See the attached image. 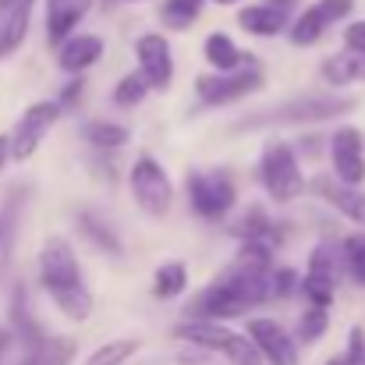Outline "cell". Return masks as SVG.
I'll use <instances>...</instances> for the list:
<instances>
[{
    "label": "cell",
    "instance_id": "4dcf8cb0",
    "mask_svg": "<svg viewBox=\"0 0 365 365\" xmlns=\"http://www.w3.org/2000/svg\"><path fill=\"white\" fill-rule=\"evenodd\" d=\"M298 287H302V294H305L312 305H323V309H330V305H334V280H330V277L305 273V280H302Z\"/></svg>",
    "mask_w": 365,
    "mask_h": 365
},
{
    "label": "cell",
    "instance_id": "60d3db41",
    "mask_svg": "<svg viewBox=\"0 0 365 365\" xmlns=\"http://www.w3.org/2000/svg\"><path fill=\"white\" fill-rule=\"evenodd\" d=\"M269 4H277V7H284V11H291V7H294L298 0H269Z\"/></svg>",
    "mask_w": 365,
    "mask_h": 365
},
{
    "label": "cell",
    "instance_id": "ba28073f",
    "mask_svg": "<svg viewBox=\"0 0 365 365\" xmlns=\"http://www.w3.org/2000/svg\"><path fill=\"white\" fill-rule=\"evenodd\" d=\"M188 202L202 220H220L235 206V181L220 170L188 174Z\"/></svg>",
    "mask_w": 365,
    "mask_h": 365
},
{
    "label": "cell",
    "instance_id": "b9f144b4",
    "mask_svg": "<svg viewBox=\"0 0 365 365\" xmlns=\"http://www.w3.org/2000/svg\"><path fill=\"white\" fill-rule=\"evenodd\" d=\"M327 365H344V359H334V362H327Z\"/></svg>",
    "mask_w": 365,
    "mask_h": 365
},
{
    "label": "cell",
    "instance_id": "e0dca14e",
    "mask_svg": "<svg viewBox=\"0 0 365 365\" xmlns=\"http://www.w3.org/2000/svg\"><path fill=\"white\" fill-rule=\"evenodd\" d=\"M32 4L36 0H18L7 11H0V61H7L11 53H18V46L29 36V21H32Z\"/></svg>",
    "mask_w": 365,
    "mask_h": 365
},
{
    "label": "cell",
    "instance_id": "30bf717a",
    "mask_svg": "<svg viewBox=\"0 0 365 365\" xmlns=\"http://www.w3.org/2000/svg\"><path fill=\"white\" fill-rule=\"evenodd\" d=\"M330 160H334V174L344 185H362L365 181V138L359 128L341 124L330 135Z\"/></svg>",
    "mask_w": 365,
    "mask_h": 365
},
{
    "label": "cell",
    "instance_id": "7a4b0ae2",
    "mask_svg": "<svg viewBox=\"0 0 365 365\" xmlns=\"http://www.w3.org/2000/svg\"><path fill=\"white\" fill-rule=\"evenodd\" d=\"M269 302V269H245V266H231L227 277H220L213 287H206L199 294V316L206 319H235L245 316L255 305Z\"/></svg>",
    "mask_w": 365,
    "mask_h": 365
},
{
    "label": "cell",
    "instance_id": "cb8c5ba5",
    "mask_svg": "<svg viewBox=\"0 0 365 365\" xmlns=\"http://www.w3.org/2000/svg\"><path fill=\"white\" fill-rule=\"evenodd\" d=\"M188 287V266L185 262H163L153 277V294L156 298H178L181 291Z\"/></svg>",
    "mask_w": 365,
    "mask_h": 365
},
{
    "label": "cell",
    "instance_id": "5bb4252c",
    "mask_svg": "<svg viewBox=\"0 0 365 365\" xmlns=\"http://www.w3.org/2000/svg\"><path fill=\"white\" fill-rule=\"evenodd\" d=\"M21 206H25V192L14 188L4 206H0V287L11 277L14 266V245H18V227H21Z\"/></svg>",
    "mask_w": 365,
    "mask_h": 365
},
{
    "label": "cell",
    "instance_id": "4fadbf2b",
    "mask_svg": "<svg viewBox=\"0 0 365 365\" xmlns=\"http://www.w3.org/2000/svg\"><path fill=\"white\" fill-rule=\"evenodd\" d=\"M312 192H316L319 199H327L341 217H348V220H355V224H365V192H362V185H344V181H334V178L319 174V178L312 181Z\"/></svg>",
    "mask_w": 365,
    "mask_h": 365
},
{
    "label": "cell",
    "instance_id": "7bdbcfd3",
    "mask_svg": "<svg viewBox=\"0 0 365 365\" xmlns=\"http://www.w3.org/2000/svg\"><path fill=\"white\" fill-rule=\"evenodd\" d=\"M217 4H238V0H217Z\"/></svg>",
    "mask_w": 365,
    "mask_h": 365
},
{
    "label": "cell",
    "instance_id": "44dd1931",
    "mask_svg": "<svg viewBox=\"0 0 365 365\" xmlns=\"http://www.w3.org/2000/svg\"><path fill=\"white\" fill-rule=\"evenodd\" d=\"M202 53H206V61H210L213 71H235V68H242V64H255V57L242 53L227 32H210Z\"/></svg>",
    "mask_w": 365,
    "mask_h": 365
},
{
    "label": "cell",
    "instance_id": "277c9868",
    "mask_svg": "<svg viewBox=\"0 0 365 365\" xmlns=\"http://www.w3.org/2000/svg\"><path fill=\"white\" fill-rule=\"evenodd\" d=\"M178 337L195 344V348H202V351L224 355L231 365H262V355L255 351L252 337L220 327V319H213V323H185V327H178Z\"/></svg>",
    "mask_w": 365,
    "mask_h": 365
},
{
    "label": "cell",
    "instance_id": "ee69618b",
    "mask_svg": "<svg viewBox=\"0 0 365 365\" xmlns=\"http://www.w3.org/2000/svg\"><path fill=\"white\" fill-rule=\"evenodd\" d=\"M118 4H138V0H118Z\"/></svg>",
    "mask_w": 365,
    "mask_h": 365
},
{
    "label": "cell",
    "instance_id": "836d02e7",
    "mask_svg": "<svg viewBox=\"0 0 365 365\" xmlns=\"http://www.w3.org/2000/svg\"><path fill=\"white\" fill-rule=\"evenodd\" d=\"M294 287H298V273L291 266L269 269V298H287Z\"/></svg>",
    "mask_w": 365,
    "mask_h": 365
},
{
    "label": "cell",
    "instance_id": "ffe728a7",
    "mask_svg": "<svg viewBox=\"0 0 365 365\" xmlns=\"http://www.w3.org/2000/svg\"><path fill=\"white\" fill-rule=\"evenodd\" d=\"M78 351V344L71 337H36L29 348H25V359L21 365H71Z\"/></svg>",
    "mask_w": 365,
    "mask_h": 365
},
{
    "label": "cell",
    "instance_id": "f35d334b",
    "mask_svg": "<svg viewBox=\"0 0 365 365\" xmlns=\"http://www.w3.org/2000/svg\"><path fill=\"white\" fill-rule=\"evenodd\" d=\"M11 163V138L7 135H0V174H4V167Z\"/></svg>",
    "mask_w": 365,
    "mask_h": 365
},
{
    "label": "cell",
    "instance_id": "f546056e",
    "mask_svg": "<svg viewBox=\"0 0 365 365\" xmlns=\"http://www.w3.org/2000/svg\"><path fill=\"white\" fill-rule=\"evenodd\" d=\"M145 93H149V82H145L142 71L138 75H124L118 82V89H114V103L118 107H138L145 100Z\"/></svg>",
    "mask_w": 365,
    "mask_h": 365
},
{
    "label": "cell",
    "instance_id": "ab89813d",
    "mask_svg": "<svg viewBox=\"0 0 365 365\" xmlns=\"http://www.w3.org/2000/svg\"><path fill=\"white\" fill-rule=\"evenodd\" d=\"M7 348H11V330H7V327H0V359L7 355Z\"/></svg>",
    "mask_w": 365,
    "mask_h": 365
},
{
    "label": "cell",
    "instance_id": "d6a6232c",
    "mask_svg": "<svg viewBox=\"0 0 365 365\" xmlns=\"http://www.w3.org/2000/svg\"><path fill=\"white\" fill-rule=\"evenodd\" d=\"M309 273H319V277L337 280V255H334V248H330V245L312 248V255H309Z\"/></svg>",
    "mask_w": 365,
    "mask_h": 365
},
{
    "label": "cell",
    "instance_id": "3957f363",
    "mask_svg": "<svg viewBox=\"0 0 365 365\" xmlns=\"http://www.w3.org/2000/svg\"><path fill=\"white\" fill-rule=\"evenodd\" d=\"M355 100H337V96H302V100H287L266 114H248L235 128H266V124H323L334 121L341 114H351Z\"/></svg>",
    "mask_w": 365,
    "mask_h": 365
},
{
    "label": "cell",
    "instance_id": "d6986e66",
    "mask_svg": "<svg viewBox=\"0 0 365 365\" xmlns=\"http://www.w3.org/2000/svg\"><path fill=\"white\" fill-rule=\"evenodd\" d=\"M323 78L330 86H351V82H365V50L344 46L341 53L323 61Z\"/></svg>",
    "mask_w": 365,
    "mask_h": 365
},
{
    "label": "cell",
    "instance_id": "74e56055",
    "mask_svg": "<svg viewBox=\"0 0 365 365\" xmlns=\"http://www.w3.org/2000/svg\"><path fill=\"white\" fill-rule=\"evenodd\" d=\"M82 89H86V82H82V75H75V82L61 93V100H57V103H61V107H75V100L82 96Z\"/></svg>",
    "mask_w": 365,
    "mask_h": 365
},
{
    "label": "cell",
    "instance_id": "8992f818",
    "mask_svg": "<svg viewBox=\"0 0 365 365\" xmlns=\"http://www.w3.org/2000/svg\"><path fill=\"white\" fill-rule=\"evenodd\" d=\"M131 199L135 206L145 213V217H167L170 213V202H174V188H170V178L167 170L153 160V156H138L135 167H131Z\"/></svg>",
    "mask_w": 365,
    "mask_h": 365
},
{
    "label": "cell",
    "instance_id": "d590c367",
    "mask_svg": "<svg viewBox=\"0 0 365 365\" xmlns=\"http://www.w3.org/2000/svg\"><path fill=\"white\" fill-rule=\"evenodd\" d=\"M344 365H365V330L355 327L348 334V351H344Z\"/></svg>",
    "mask_w": 365,
    "mask_h": 365
},
{
    "label": "cell",
    "instance_id": "52a82bcc",
    "mask_svg": "<svg viewBox=\"0 0 365 365\" xmlns=\"http://www.w3.org/2000/svg\"><path fill=\"white\" fill-rule=\"evenodd\" d=\"M255 89H262V71L255 64H242L235 71H217V75H202L195 82V93L206 107H224L252 96Z\"/></svg>",
    "mask_w": 365,
    "mask_h": 365
},
{
    "label": "cell",
    "instance_id": "ac0fdd59",
    "mask_svg": "<svg viewBox=\"0 0 365 365\" xmlns=\"http://www.w3.org/2000/svg\"><path fill=\"white\" fill-rule=\"evenodd\" d=\"M238 25H242L248 36H262V39H269V36L287 32V11L277 7V4H269V0H262V4H248V7H242V14H238Z\"/></svg>",
    "mask_w": 365,
    "mask_h": 365
},
{
    "label": "cell",
    "instance_id": "484cf974",
    "mask_svg": "<svg viewBox=\"0 0 365 365\" xmlns=\"http://www.w3.org/2000/svg\"><path fill=\"white\" fill-rule=\"evenodd\" d=\"M202 4H206V0H163L160 18H163L167 29H178V32H181V29H188V25L199 18Z\"/></svg>",
    "mask_w": 365,
    "mask_h": 365
},
{
    "label": "cell",
    "instance_id": "1f68e13d",
    "mask_svg": "<svg viewBox=\"0 0 365 365\" xmlns=\"http://www.w3.org/2000/svg\"><path fill=\"white\" fill-rule=\"evenodd\" d=\"M344 266H348L351 280L365 287V235H351L344 242Z\"/></svg>",
    "mask_w": 365,
    "mask_h": 365
},
{
    "label": "cell",
    "instance_id": "9a60e30c",
    "mask_svg": "<svg viewBox=\"0 0 365 365\" xmlns=\"http://www.w3.org/2000/svg\"><path fill=\"white\" fill-rule=\"evenodd\" d=\"M100 57H103V39L93 36V32H82V36L71 32V36L57 46V64H61V71H68V75L89 71Z\"/></svg>",
    "mask_w": 365,
    "mask_h": 365
},
{
    "label": "cell",
    "instance_id": "83f0119b",
    "mask_svg": "<svg viewBox=\"0 0 365 365\" xmlns=\"http://www.w3.org/2000/svg\"><path fill=\"white\" fill-rule=\"evenodd\" d=\"M327 327H330V312L323 305H309L302 312V319H298V341L302 344H316L327 334Z\"/></svg>",
    "mask_w": 365,
    "mask_h": 365
},
{
    "label": "cell",
    "instance_id": "f1b7e54d",
    "mask_svg": "<svg viewBox=\"0 0 365 365\" xmlns=\"http://www.w3.org/2000/svg\"><path fill=\"white\" fill-rule=\"evenodd\" d=\"M86 138L93 145H100V149H121L128 142V128H121L114 121H89L86 124Z\"/></svg>",
    "mask_w": 365,
    "mask_h": 365
},
{
    "label": "cell",
    "instance_id": "6da1fadb",
    "mask_svg": "<svg viewBox=\"0 0 365 365\" xmlns=\"http://www.w3.org/2000/svg\"><path fill=\"white\" fill-rule=\"evenodd\" d=\"M39 280L46 287V294L53 298V305L61 309V316H68L71 323L89 319L93 312V294L82 280V266L75 248L68 245V238L53 235L46 238L39 248Z\"/></svg>",
    "mask_w": 365,
    "mask_h": 365
},
{
    "label": "cell",
    "instance_id": "5b68a950",
    "mask_svg": "<svg viewBox=\"0 0 365 365\" xmlns=\"http://www.w3.org/2000/svg\"><path fill=\"white\" fill-rule=\"evenodd\" d=\"M259 178L273 202H294L305 192V174L287 142H266L259 160Z\"/></svg>",
    "mask_w": 365,
    "mask_h": 365
},
{
    "label": "cell",
    "instance_id": "8fae6325",
    "mask_svg": "<svg viewBox=\"0 0 365 365\" xmlns=\"http://www.w3.org/2000/svg\"><path fill=\"white\" fill-rule=\"evenodd\" d=\"M135 57H138V71L145 75L149 89H170L174 82V53L170 43L160 32H145L135 39Z\"/></svg>",
    "mask_w": 365,
    "mask_h": 365
},
{
    "label": "cell",
    "instance_id": "8d00e7d4",
    "mask_svg": "<svg viewBox=\"0 0 365 365\" xmlns=\"http://www.w3.org/2000/svg\"><path fill=\"white\" fill-rule=\"evenodd\" d=\"M344 46L365 50V18H362V21H351V25L344 29Z\"/></svg>",
    "mask_w": 365,
    "mask_h": 365
},
{
    "label": "cell",
    "instance_id": "2e32d148",
    "mask_svg": "<svg viewBox=\"0 0 365 365\" xmlns=\"http://www.w3.org/2000/svg\"><path fill=\"white\" fill-rule=\"evenodd\" d=\"M89 7L93 0H46V43L61 46L89 14Z\"/></svg>",
    "mask_w": 365,
    "mask_h": 365
},
{
    "label": "cell",
    "instance_id": "603a6c76",
    "mask_svg": "<svg viewBox=\"0 0 365 365\" xmlns=\"http://www.w3.org/2000/svg\"><path fill=\"white\" fill-rule=\"evenodd\" d=\"M327 29H330V25H327V18H323V14H319V7L312 4V7H305V11L287 25V36H291V43H294V46H312Z\"/></svg>",
    "mask_w": 365,
    "mask_h": 365
},
{
    "label": "cell",
    "instance_id": "4316f807",
    "mask_svg": "<svg viewBox=\"0 0 365 365\" xmlns=\"http://www.w3.org/2000/svg\"><path fill=\"white\" fill-rule=\"evenodd\" d=\"M135 351H138V341H131V337H118V341H107V344H100L86 365H124L128 359H135Z\"/></svg>",
    "mask_w": 365,
    "mask_h": 365
},
{
    "label": "cell",
    "instance_id": "7402d4cb",
    "mask_svg": "<svg viewBox=\"0 0 365 365\" xmlns=\"http://www.w3.org/2000/svg\"><path fill=\"white\" fill-rule=\"evenodd\" d=\"M235 235H238V238H255V242H266V245L284 242V231H280L262 210H248L242 220L235 224Z\"/></svg>",
    "mask_w": 365,
    "mask_h": 365
},
{
    "label": "cell",
    "instance_id": "e575fe53",
    "mask_svg": "<svg viewBox=\"0 0 365 365\" xmlns=\"http://www.w3.org/2000/svg\"><path fill=\"white\" fill-rule=\"evenodd\" d=\"M316 7L327 18V25H334V21H341V18H348L355 11V0H319Z\"/></svg>",
    "mask_w": 365,
    "mask_h": 365
},
{
    "label": "cell",
    "instance_id": "d4e9b609",
    "mask_svg": "<svg viewBox=\"0 0 365 365\" xmlns=\"http://www.w3.org/2000/svg\"><path fill=\"white\" fill-rule=\"evenodd\" d=\"M78 227H82V235L96 245L100 252H110V255H121V252H124L121 238H118V235H114V231H110V227H107V224H103L96 213H82V217H78Z\"/></svg>",
    "mask_w": 365,
    "mask_h": 365
},
{
    "label": "cell",
    "instance_id": "9c48e42d",
    "mask_svg": "<svg viewBox=\"0 0 365 365\" xmlns=\"http://www.w3.org/2000/svg\"><path fill=\"white\" fill-rule=\"evenodd\" d=\"M61 103L57 100H39V103H32L21 118H18V124H14V131L7 135L11 138V160H29L39 145H43V138H46V131L57 124V118H61Z\"/></svg>",
    "mask_w": 365,
    "mask_h": 365
},
{
    "label": "cell",
    "instance_id": "7c38bea8",
    "mask_svg": "<svg viewBox=\"0 0 365 365\" xmlns=\"http://www.w3.org/2000/svg\"><path fill=\"white\" fill-rule=\"evenodd\" d=\"M248 337L262 362L269 365H298V341L277 319H248Z\"/></svg>",
    "mask_w": 365,
    "mask_h": 365
}]
</instances>
